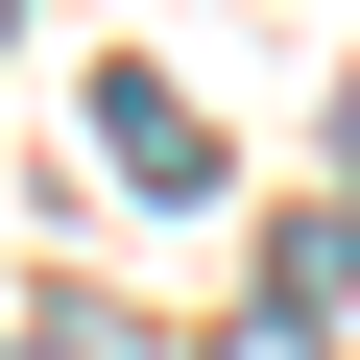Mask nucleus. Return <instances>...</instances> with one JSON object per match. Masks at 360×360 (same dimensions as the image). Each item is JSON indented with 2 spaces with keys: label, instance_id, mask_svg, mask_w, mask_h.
Returning <instances> with one entry per match:
<instances>
[{
  "label": "nucleus",
  "instance_id": "nucleus-1",
  "mask_svg": "<svg viewBox=\"0 0 360 360\" xmlns=\"http://www.w3.org/2000/svg\"><path fill=\"white\" fill-rule=\"evenodd\" d=\"M96 144L144 168V193H217V120H193V96H168V72H96Z\"/></svg>",
  "mask_w": 360,
  "mask_h": 360
}]
</instances>
